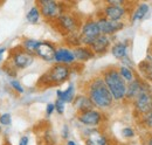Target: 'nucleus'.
Wrapping results in <instances>:
<instances>
[{"label":"nucleus","instance_id":"1","mask_svg":"<svg viewBox=\"0 0 152 145\" xmlns=\"http://www.w3.org/2000/svg\"><path fill=\"white\" fill-rule=\"evenodd\" d=\"M84 94L91 101L94 108L99 111H105L114 107L115 101L107 88L101 75H96L91 77L84 84Z\"/></svg>","mask_w":152,"mask_h":145},{"label":"nucleus","instance_id":"2","mask_svg":"<svg viewBox=\"0 0 152 145\" xmlns=\"http://www.w3.org/2000/svg\"><path fill=\"white\" fill-rule=\"evenodd\" d=\"M72 72H73L72 67L55 63L39 77L38 82H37V88L40 90H45L48 88L61 86L69 81Z\"/></svg>","mask_w":152,"mask_h":145},{"label":"nucleus","instance_id":"3","mask_svg":"<svg viewBox=\"0 0 152 145\" xmlns=\"http://www.w3.org/2000/svg\"><path fill=\"white\" fill-rule=\"evenodd\" d=\"M101 77L103 78L107 88L109 89L115 102H124L126 94V83L121 77L116 66H109L101 72Z\"/></svg>","mask_w":152,"mask_h":145},{"label":"nucleus","instance_id":"4","mask_svg":"<svg viewBox=\"0 0 152 145\" xmlns=\"http://www.w3.org/2000/svg\"><path fill=\"white\" fill-rule=\"evenodd\" d=\"M82 21L83 20L80 18L77 14L70 12V11H67V12L62 13L50 25L56 29L58 33H61L63 36H66L68 34L78 33L80 27L82 25Z\"/></svg>","mask_w":152,"mask_h":145},{"label":"nucleus","instance_id":"5","mask_svg":"<svg viewBox=\"0 0 152 145\" xmlns=\"http://www.w3.org/2000/svg\"><path fill=\"white\" fill-rule=\"evenodd\" d=\"M41 13V18H43L47 22L52 23L56 20L62 13L69 11L66 5L67 2H61L55 0H39L35 2Z\"/></svg>","mask_w":152,"mask_h":145},{"label":"nucleus","instance_id":"6","mask_svg":"<svg viewBox=\"0 0 152 145\" xmlns=\"http://www.w3.org/2000/svg\"><path fill=\"white\" fill-rule=\"evenodd\" d=\"M132 2H126L125 5H111L107 1L104 2V6L101 8L97 15H102L108 20L111 21H124V19L130 15L131 7H129Z\"/></svg>","mask_w":152,"mask_h":145},{"label":"nucleus","instance_id":"7","mask_svg":"<svg viewBox=\"0 0 152 145\" xmlns=\"http://www.w3.org/2000/svg\"><path fill=\"white\" fill-rule=\"evenodd\" d=\"M7 60L19 70H23V69H27L29 68L34 61H35V55L31 54L26 51H23L19 45L14 48H12L8 53V57Z\"/></svg>","mask_w":152,"mask_h":145},{"label":"nucleus","instance_id":"8","mask_svg":"<svg viewBox=\"0 0 152 145\" xmlns=\"http://www.w3.org/2000/svg\"><path fill=\"white\" fill-rule=\"evenodd\" d=\"M78 35H80V40H81L82 46L89 47L95 41L96 37L101 35L97 22H96V19L93 18V17L84 19L82 21L81 27H80Z\"/></svg>","mask_w":152,"mask_h":145},{"label":"nucleus","instance_id":"9","mask_svg":"<svg viewBox=\"0 0 152 145\" xmlns=\"http://www.w3.org/2000/svg\"><path fill=\"white\" fill-rule=\"evenodd\" d=\"M76 119L80 124L86 127H102L107 122V116L103 111L91 109L84 112L76 114Z\"/></svg>","mask_w":152,"mask_h":145},{"label":"nucleus","instance_id":"10","mask_svg":"<svg viewBox=\"0 0 152 145\" xmlns=\"http://www.w3.org/2000/svg\"><path fill=\"white\" fill-rule=\"evenodd\" d=\"M84 145H111L113 141L102 127H86L82 131Z\"/></svg>","mask_w":152,"mask_h":145},{"label":"nucleus","instance_id":"11","mask_svg":"<svg viewBox=\"0 0 152 145\" xmlns=\"http://www.w3.org/2000/svg\"><path fill=\"white\" fill-rule=\"evenodd\" d=\"M149 91H151L149 82L143 80L142 77L137 76L132 82L126 84V94H125L124 102H128L131 104V102H133L138 96H140L145 92H149Z\"/></svg>","mask_w":152,"mask_h":145},{"label":"nucleus","instance_id":"12","mask_svg":"<svg viewBox=\"0 0 152 145\" xmlns=\"http://www.w3.org/2000/svg\"><path fill=\"white\" fill-rule=\"evenodd\" d=\"M96 22H97L99 33L102 35H107L110 36V37L115 35L116 33L121 32L125 27V22L124 21H111V20H108V19H105L102 15H97Z\"/></svg>","mask_w":152,"mask_h":145},{"label":"nucleus","instance_id":"13","mask_svg":"<svg viewBox=\"0 0 152 145\" xmlns=\"http://www.w3.org/2000/svg\"><path fill=\"white\" fill-rule=\"evenodd\" d=\"M133 114L137 118L149 114L152 111V91L145 92L138 96L133 102H131Z\"/></svg>","mask_w":152,"mask_h":145},{"label":"nucleus","instance_id":"14","mask_svg":"<svg viewBox=\"0 0 152 145\" xmlns=\"http://www.w3.org/2000/svg\"><path fill=\"white\" fill-rule=\"evenodd\" d=\"M55 52H56V45L50 41L43 40L39 42L35 52V57L41 59L45 62H54Z\"/></svg>","mask_w":152,"mask_h":145},{"label":"nucleus","instance_id":"15","mask_svg":"<svg viewBox=\"0 0 152 145\" xmlns=\"http://www.w3.org/2000/svg\"><path fill=\"white\" fill-rule=\"evenodd\" d=\"M111 45H113V40L110 36L101 34L98 37H96L95 41L89 46V48L93 51L95 56H103L108 52H110Z\"/></svg>","mask_w":152,"mask_h":145},{"label":"nucleus","instance_id":"16","mask_svg":"<svg viewBox=\"0 0 152 145\" xmlns=\"http://www.w3.org/2000/svg\"><path fill=\"white\" fill-rule=\"evenodd\" d=\"M54 62L72 67L76 62L75 56H74V53H73V49H70L68 47H56Z\"/></svg>","mask_w":152,"mask_h":145},{"label":"nucleus","instance_id":"17","mask_svg":"<svg viewBox=\"0 0 152 145\" xmlns=\"http://www.w3.org/2000/svg\"><path fill=\"white\" fill-rule=\"evenodd\" d=\"M129 48H130L129 41H117L111 45L110 53L115 59L123 61L124 59L129 57Z\"/></svg>","mask_w":152,"mask_h":145},{"label":"nucleus","instance_id":"18","mask_svg":"<svg viewBox=\"0 0 152 145\" xmlns=\"http://www.w3.org/2000/svg\"><path fill=\"white\" fill-rule=\"evenodd\" d=\"M149 12H150V5L149 4H146V2L136 4V6L131 10V13L129 15L131 23H136V22L142 21L149 14Z\"/></svg>","mask_w":152,"mask_h":145},{"label":"nucleus","instance_id":"19","mask_svg":"<svg viewBox=\"0 0 152 145\" xmlns=\"http://www.w3.org/2000/svg\"><path fill=\"white\" fill-rule=\"evenodd\" d=\"M72 104H73L74 109L76 110V114H80V112H84V111L95 109L94 105H93V103H91V101L89 100V97L86 94L76 95Z\"/></svg>","mask_w":152,"mask_h":145},{"label":"nucleus","instance_id":"20","mask_svg":"<svg viewBox=\"0 0 152 145\" xmlns=\"http://www.w3.org/2000/svg\"><path fill=\"white\" fill-rule=\"evenodd\" d=\"M73 53H74V56H75L76 62H78V63L88 62V61H90L91 59L95 57L93 51H91L89 47H87V46L76 47V48L73 49Z\"/></svg>","mask_w":152,"mask_h":145},{"label":"nucleus","instance_id":"21","mask_svg":"<svg viewBox=\"0 0 152 145\" xmlns=\"http://www.w3.org/2000/svg\"><path fill=\"white\" fill-rule=\"evenodd\" d=\"M75 96V86L73 83H69L64 90H60V89L56 90V98L64 103H73Z\"/></svg>","mask_w":152,"mask_h":145},{"label":"nucleus","instance_id":"22","mask_svg":"<svg viewBox=\"0 0 152 145\" xmlns=\"http://www.w3.org/2000/svg\"><path fill=\"white\" fill-rule=\"evenodd\" d=\"M39 40H35V39H32V37H22L21 42H20V47L31 53V54L35 55V52H37V48H38V45H39Z\"/></svg>","mask_w":152,"mask_h":145},{"label":"nucleus","instance_id":"23","mask_svg":"<svg viewBox=\"0 0 152 145\" xmlns=\"http://www.w3.org/2000/svg\"><path fill=\"white\" fill-rule=\"evenodd\" d=\"M117 69H118V72H119L121 77L125 81L126 84L130 83V82H132L133 80L137 77V74L134 72L133 68H130V67H126V66L121 64L119 67H117Z\"/></svg>","mask_w":152,"mask_h":145},{"label":"nucleus","instance_id":"24","mask_svg":"<svg viewBox=\"0 0 152 145\" xmlns=\"http://www.w3.org/2000/svg\"><path fill=\"white\" fill-rule=\"evenodd\" d=\"M26 20L31 25H37V23L40 22V20H41V13H40L39 7L37 5H34V6H32L29 8V11L26 14Z\"/></svg>","mask_w":152,"mask_h":145},{"label":"nucleus","instance_id":"25","mask_svg":"<svg viewBox=\"0 0 152 145\" xmlns=\"http://www.w3.org/2000/svg\"><path fill=\"white\" fill-rule=\"evenodd\" d=\"M63 39H64V43H66V45L68 46V48H70V49H74V48H76V47L82 46L78 33L68 34V35L63 36Z\"/></svg>","mask_w":152,"mask_h":145},{"label":"nucleus","instance_id":"26","mask_svg":"<svg viewBox=\"0 0 152 145\" xmlns=\"http://www.w3.org/2000/svg\"><path fill=\"white\" fill-rule=\"evenodd\" d=\"M1 69H2V72H5L7 76H10L11 77V80H13V78H15L17 77V75H18V69L8 61V60H6L5 61V63L2 64V67H1Z\"/></svg>","mask_w":152,"mask_h":145},{"label":"nucleus","instance_id":"27","mask_svg":"<svg viewBox=\"0 0 152 145\" xmlns=\"http://www.w3.org/2000/svg\"><path fill=\"white\" fill-rule=\"evenodd\" d=\"M138 121H139V125H140V127H143L144 129L151 131L152 130V111L149 112V114H146V115H144V116H142V117H139Z\"/></svg>","mask_w":152,"mask_h":145},{"label":"nucleus","instance_id":"28","mask_svg":"<svg viewBox=\"0 0 152 145\" xmlns=\"http://www.w3.org/2000/svg\"><path fill=\"white\" fill-rule=\"evenodd\" d=\"M12 115L10 112H5V114H1L0 115V127H10L12 124Z\"/></svg>","mask_w":152,"mask_h":145},{"label":"nucleus","instance_id":"29","mask_svg":"<svg viewBox=\"0 0 152 145\" xmlns=\"http://www.w3.org/2000/svg\"><path fill=\"white\" fill-rule=\"evenodd\" d=\"M10 86H11V88H12L13 90L15 91L17 94H19V95H22V94L25 92V88L22 87V84L20 83V81H18L17 78L11 80V81H10Z\"/></svg>","mask_w":152,"mask_h":145},{"label":"nucleus","instance_id":"30","mask_svg":"<svg viewBox=\"0 0 152 145\" xmlns=\"http://www.w3.org/2000/svg\"><path fill=\"white\" fill-rule=\"evenodd\" d=\"M121 133H122V137L123 138H126V139H131V138H133L136 136V131L131 127H123L122 131H121Z\"/></svg>","mask_w":152,"mask_h":145},{"label":"nucleus","instance_id":"31","mask_svg":"<svg viewBox=\"0 0 152 145\" xmlns=\"http://www.w3.org/2000/svg\"><path fill=\"white\" fill-rule=\"evenodd\" d=\"M54 107H55V112H57L58 115H63L64 114V110H66V103L57 100L54 102Z\"/></svg>","mask_w":152,"mask_h":145},{"label":"nucleus","instance_id":"32","mask_svg":"<svg viewBox=\"0 0 152 145\" xmlns=\"http://www.w3.org/2000/svg\"><path fill=\"white\" fill-rule=\"evenodd\" d=\"M69 136H70V127H68L67 124L62 125V129H61V137L62 139H69Z\"/></svg>","mask_w":152,"mask_h":145},{"label":"nucleus","instance_id":"33","mask_svg":"<svg viewBox=\"0 0 152 145\" xmlns=\"http://www.w3.org/2000/svg\"><path fill=\"white\" fill-rule=\"evenodd\" d=\"M54 112H55L54 103H48V104L46 105V116H47V117H50Z\"/></svg>","mask_w":152,"mask_h":145},{"label":"nucleus","instance_id":"34","mask_svg":"<svg viewBox=\"0 0 152 145\" xmlns=\"http://www.w3.org/2000/svg\"><path fill=\"white\" fill-rule=\"evenodd\" d=\"M29 144V137L27 136V135H23V136H21L19 139V143L18 145H28Z\"/></svg>","mask_w":152,"mask_h":145},{"label":"nucleus","instance_id":"35","mask_svg":"<svg viewBox=\"0 0 152 145\" xmlns=\"http://www.w3.org/2000/svg\"><path fill=\"white\" fill-rule=\"evenodd\" d=\"M7 53V49L6 48H0V64L4 62V60H5V55Z\"/></svg>","mask_w":152,"mask_h":145},{"label":"nucleus","instance_id":"36","mask_svg":"<svg viewBox=\"0 0 152 145\" xmlns=\"http://www.w3.org/2000/svg\"><path fill=\"white\" fill-rule=\"evenodd\" d=\"M144 144L145 145H152V137L151 136H148L144 141Z\"/></svg>","mask_w":152,"mask_h":145},{"label":"nucleus","instance_id":"37","mask_svg":"<svg viewBox=\"0 0 152 145\" xmlns=\"http://www.w3.org/2000/svg\"><path fill=\"white\" fill-rule=\"evenodd\" d=\"M66 145H77V144H76V142L74 139H70V138H69V139L66 141Z\"/></svg>","mask_w":152,"mask_h":145},{"label":"nucleus","instance_id":"38","mask_svg":"<svg viewBox=\"0 0 152 145\" xmlns=\"http://www.w3.org/2000/svg\"><path fill=\"white\" fill-rule=\"evenodd\" d=\"M149 52H152V39H151V42H150V46H149Z\"/></svg>","mask_w":152,"mask_h":145},{"label":"nucleus","instance_id":"39","mask_svg":"<svg viewBox=\"0 0 152 145\" xmlns=\"http://www.w3.org/2000/svg\"><path fill=\"white\" fill-rule=\"evenodd\" d=\"M1 133H2V127H0V136H1Z\"/></svg>","mask_w":152,"mask_h":145},{"label":"nucleus","instance_id":"40","mask_svg":"<svg viewBox=\"0 0 152 145\" xmlns=\"http://www.w3.org/2000/svg\"><path fill=\"white\" fill-rule=\"evenodd\" d=\"M4 145H11V144H10L8 142H6V143H4Z\"/></svg>","mask_w":152,"mask_h":145},{"label":"nucleus","instance_id":"41","mask_svg":"<svg viewBox=\"0 0 152 145\" xmlns=\"http://www.w3.org/2000/svg\"><path fill=\"white\" fill-rule=\"evenodd\" d=\"M149 136H151L152 137V130H151V132H150V135H149Z\"/></svg>","mask_w":152,"mask_h":145}]
</instances>
